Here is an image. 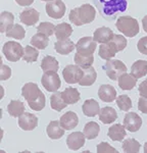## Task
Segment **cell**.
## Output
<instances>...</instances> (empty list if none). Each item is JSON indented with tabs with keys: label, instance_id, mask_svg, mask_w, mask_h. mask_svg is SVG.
Returning <instances> with one entry per match:
<instances>
[{
	"label": "cell",
	"instance_id": "1f68e13d",
	"mask_svg": "<svg viewBox=\"0 0 147 153\" xmlns=\"http://www.w3.org/2000/svg\"><path fill=\"white\" fill-rule=\"evenodd\" d=\"M48 43H49L48 36L44 35V34H41V33H37L36 35H34L31 38V44L37 49L44 50V49L48 46Z\"/></svg>",
	"mask_w": 147,
	"mask_h": 153
},
{
	"label": "cell",
	"instance_id": "9c48e42d",
	"mask_svg": "<svg viewBox=\"0 0 147 153\" xmlns=\"http://www.w3.org/2000/svg\"><path fill=\"white\" fill-rule=\"evenodd\" d=\"M97 42L92 37H84L81 38L76 44L77 52L81 53L83 55H93L94 51L96 50Z\"/></svg>",
	"mask_w": 147,
	"mask_h": 153
},
{
	"label": "cell",
	"instance_id": "8992f818",
	"mask_svg": "<svg viewBox=\"0 0 147 153\" xmlns=\"http://www.w3.org/2000/svg\"><path fill=\"white\" fill-rule=\"evenodd\" d=\"M42 86L48 92H56L60 88L61 82L56 71H46L41 79Z\"/></svg>",
	"mask_w": 147,
	"mask_h": 153
},
{
	"label": "cell",
	"instance_id": "816d5d0a",
	"mask_svg": "<svg viewBox=\"0 0 147 153\" xmlns=\"http://www.w3.org/2000/svg\"><path fill=\"white\" fill-rule=\"evenodd\" d=\"M41 1H46V2H49V1H52V0H41Z\"/></svg>",
	"mask_w": 147,
	"mask_h": 153
},
{
	"label": "cell",
	"instance_id": "4fadbf2b",
	"mask_svg": "<svg viewBox=\"0 0 147 153\" xmlns=\"http://www.w3.org/2000/svg\"><path fill=\"white\" fill-rule=\"evenodd\" d=\"M85 135L81 132H74L67 138V145L71 150L77 151L82 148L85 144Z\"/></svg>",
	"mask_w": 147,
	"mask_h": 153
},
{
	"label": "cell",
	"instance_id": "2e32d148",
	"mask_svg": "<svg viewBox=\"0 0 147 153\" xmlns=\"http://www.w3.org/2000/svg\"><path fill=\"white\" fill-rule=\"evenodd\" d=\"M59 122L63 129L65 131H70L77 127L78 124H79V118L74 111H68L60 117Z\"/></svg>",
	"mask_w": 147,
	"mask_h": 153
},
{
	"label": "cell",
	"instance_id": "f6af8a7d",
	"mask_svg": "<svg viewBox=\"0 0 147 153\" xmlns=\"http://www.w3.org/2000/svg\"><path fill=\"white\" fill-rule=\"evenodd\" d=\"M10 76H11V68L5 65H2L1 71H0V80L5 81L7 79L10 78Z\"/></svg>",
	"mask_w": 147,
	"mask_h": 153
},
{
	"label": "cell",
	"instance_id": "484cf974",
	"mask_svg": "<svg viewBox=\"0 0 147 153\" xmlns=\"http://www.w3.org/2000/svg\"><path fill=\"white\" fill-rule=\"evenodd\" d=\"M7 111L9 115L13 117H19L23 113H24V105L21 100H11L7 105Z\"/></svg>",
	"mask_w": 147,
	"mask_h": 153
},
{
	"label": "cell",
	"instance_id": "83f0119b",
	"mask_svg": "<svg viewBox=\"0 0 147 153\" xmlns=\"http://www.w3.org/2000/svg\"><path fill=\"white\" fill-rule=\"evenodd\" d=\"M14 16L11 12L3 11L0 14V32L6 33L7 30H9L13 26Z\"/></svg>",
	"mask_w": 147,
	"mask_h": 153
},
{
	"label": "cell",
	"instance_id": "d6986e66",
	"mask_svg": "<svg viewBox=\"0 0 147 153\" xmlns=\"http://www.w3.org/2000/svg\"><path fill=\"white\" fill-rule=\"evenodd\" d=\"M83 113L86 117H95V115L99 114L100 112V106L98 104V102L95 99H87L83 103L82 106Z\"/></svg>",
	"mask_w": 147,
	"mask_h": 153
},
{
	"label": "cell",
	"instance_id": "f907efd6",
	"mask_svg": "<svg viewBox=\"0 0 147 153\" xmlns=\"http://www.w3.org/2000/svg\"><path fill=\"white\" fill-rule=\"evenodd\" d=\"M144 152H146L147 153V142L144 144Z\"/></svg>",
	"mask_w": 147,
	"mask_h": 153
},
{
	"label": "cell",
	"instance_id": "f1b7e54d",
	"mask_svg": "<svg viewBox=\"0 0 147 153\" xmlns=\"http://www.w3.org/2000/svg\"><path fill=\"white\" fill-rule=\"evenodd\" d=\"M62 97L68 104H75L80 100L81 96L78 89L73 87H68L62 91Z\"/></svg>",
	"mask_w": 147,
	"mask_h": 153
},
{
	"label": "cell",
	"instance_id": "7dc6e473",
	"mask_svg": "<svg viewBox=\"0 0 147 153\" xmlns=\"http://www.w3.org/2000/svg\"><path fill=\"white\" fill-rule=\"evenodd\" d=\"M139 93L142 97L147 98V80H144L140 85H139Z\"/></svg>",
	"mask_w": 147,
	"mask_h": 153
},
{
	"label": "cell",
	"instance_id": "60d3db41",
	"mask_svg": "<svg viewBox=\"0 0 147 153\" xmlns=\"http://www.w3.org/2000/svg\"><path fill=\"white\" fill-rule=\"evenodd\" d=\"M55 27L52 23H46L43 22L37 27V32L41 34H44L46 36H51L52 34L55 33Z\"/></svg>",
	"mask_w": 147,
	"mask_h": 153
},
{
	"label": "cell",
	"instance_id": "bcb514c9",
	"mask_svg": "<svg viewBox=\"0 0 147 153\" xmlns=\"http://www.w3.org/2000/svg\"><path fill=\"white\" fill-rule=\"evenodd\" d=\"M138 108L139 110L144 113V114H147V98L146 97H141L139 98L138 101Z\"/></svg>",
	"mask_w": 147,
	"mask_h": 153
},
{
	"label": "cell",
	"instance_id": "e575fe53",
	"mask_svg": "<svg viewBox=\"0 0 147 153\" xmlns=\"http://www.w3.org/2000/svg\"><path fill=\"white\" fill-rule=\"evenodd\" d=\"M6 36L8 38H14L16 40H23L26 36V31L21 25L16 24V25H13L9 30L6 31Z\"/></svg>",
	"mask_w": 147,
	"mask_h": 153
},
{
	"label": "cell",
	"instance_id": "d6a6232c",
	"mask_svg": "<svg viewBox=\"0 0 147 153\" xmlns=\"http://www.w3.org/2000/svg\"><path fill=\"white\" fill-rule=\"evenodd\" d=\"M98 54L102 59L105 60H109L112 57H114L117 54V51L114 50V48L110 45V43H103L99 46V50H98Z\"/></svg>",
	"mask_w": 147,
	"mask_h": 153
},
{
	"label": "cell",
	"instance_id": "b9f144b4",
	"mask_svg": "<svg viewBox=\"0 0 147 153\" xmlns=\"http://www.w3.org/2000/svg\"><path fill=\"white\" fill-rule=\"evenodd\" d=\"M29 106H30L31 109L35 110V111H40L42 110L44 107H45V103H46V99H45V96L42 93L36 100L31 101V102H28Z\"/></svg>",
	"mask_w": 147,
	"mask_h": 153
},
{
	"label": "cell",
	"instance_id": "5b68a950",
	"mask_svg": "<svg viewBox=\"0 0 147 153\" xmlns=\"http://www.w3.org/2000/svg\"><path fill=\"white\" fill-rule=\"evenodd\" d=\"M24 50L23 46L19 43H16V41H8L2 47V52H3L4 56L8 61L11 62H16V61L19 60L23 58L24 56Z\"/></svg>",
	"mask_w": 147,
	"mask_h": 153
},
{
	"label": "cell",
	"instance_id": "8fae6325",
	"mask_svg": "<svg viewBox=\"0 0 147 153\" xmlns=\"http://www.w3.org/2000/svg\"><path fill=\"white\" fill-rule=\"evenodd\" d=\"M41 94H42V92L39 89L38 85L35 83H27L22 88V96L28 102L36 100Z\"/></svg>",
	"mask_w": 147,
	"mask_h": 153
},
{
	"label": "cell",
	"instance_id": "ffe728a7",
	"mask_svg": "<svg viewBox=\"0 0 147 153\" xmlns=\"http://www.w3.org/2000/svg\"><path fill=\"white\" fill-rule=\"evenodd\" d=\"M107 135H108V137L112 141L121 142L127 136L126 128H125V126H122L121 124H116L109 128L108 132H107Z\"/></svg>",
	"mask_w": 147,
	"mask_h": 153
},
{
	"label": "cell",
	"instance_id": "d4e9b609",
	"mask_svg": "<svg viewBox=\"0 0 147 153\" xmlns=\"http://www.w3.org/2000/svg\"><path fill=\"white\" fill-rule=\"evenodd\" d=\"M55 37L58 40H65L68 39L73 34V28L70 24L61 23L55 27Z\"/></svg>",
	"mask_w": 147,
	"mask_h": 153
},
{
	"label": "cell",
	"instance_id": "681fc988",
	"mask_svg": "<svg viewBox=\"0 0 147 153\" xmlns=\"http://www.w3.org/2000/svg\"><path fill=\"white\" fill-rule=\"evenodd\" d=\"M142 26H143V30L147 33V16H145L142 19Z\"/></svg>",
	"mask_w": 147,
	"mask_h": 153
},
{
	"label": "cell",
	"instance_id": "836d02e7",
	"mask_svg": "<svg viewBox=\"0 0 147 153\" xmlns=\"http://www.w3.org/2000/svg\"><path fill=\"white\" fill-rule=\"evenodd\" d=\"M100 132V127L97 123L95 122H89L85 125L84 127V135L87 139L93 140L97 137Z\"/></svg>",
	"mask_w": 147,
	"mask_h": 153
},
{
	"label": "cell",
	"instance_id": "7a4b0ae2",
	"mask_svg": "<svg viewBox=\"0 0 147 153\" xmlns=\"http://www.w3.org/2000/svg\"><path fill=\"white\" fill-rule=\"evenodd\" d=\"M96 6L104 18H112L127 8V0H94Z\"/></svg>",
	"mask_w": 147,
	"mask_h": 153
},
{
	"label": "cell",
	"instance_id": "cb8c5ba5",
	"mask_svg": "<svg viewBox=\"0 0 147 153\" xmlns=\"http://www.w3.org/2000/svg\"><path fill=\"white\" fill-rule=\"evenodd\" d=\"M117 118V113L116 111V109L112 107H109V106L103 107L99 112V120L105 125L111 124Z\"/></svg>",
	"mask_w": 147,
	"mask_h": 153
},
{
	"label": "cell",
	"instance_id": "8d00e7d4",
	"mask_svg": "<svg viewBox=\"0 0 147 153\" xmlns=\"http://www.w3.org/2000/svg\"><path fill=\"white\" fill-rule=\"evenodd\" d=\"M141 148V145L136 139L133 138H129V139L125 140L122 143V150L125 152H131V153H137L139 152Z\"/></svg>",
	"mask_w": 147,
	"mask_h": 153
},
{
	"label": "cell",
	"instance_id": "44dd1931",
	"mask_svg": "<svg viewBox=\"0 0 147 153\" xmlns=\"http://www.w3.org/2000/svg\"><path fill=\"white\" fill-rule=\"evenodd\" d=\"M117 84L122 90H132L136 86L137 79L132 74L125 73L117 79Z\"/></svg>",
	"mask_w": 147,
	"mask_h": 153
},
{
	"label": "cell",
	"instance_id": "e0dca14e",
	"mask_svg": "<svg viewBox=\"0 0 147 153\" xmlns=\"http://www.w3.org/2000/svg\"><path fill=\"white\" fill-rule=\"evenodd\" d=\"M46 133H47L48 137L52 140L60 139L63 135H65V129L61 127L60 122L58 120H52L49 123V125L46 128Z\"/></svg>",
	"mask_w": 147,
	"mask_h": 153
},
{
	"label": "cell",
	"instance_id": "7c38bea8",
	"mask_svg": "<svg viewBox=\"0 0 147 153\" xmlns=\"http://www.w3.org/2000/svg\"><path fill=\"white\" fill-rule=\"evenodd\" d=\"M19 126L24 131H33L38 126V118L33 113L24 112L19 117Z\"/></svg>",
	"mask_w": 147,
	"mask_h": 153
},
{
	"label": "cell",
	"instance_id": "ee69618b",
	"mask_svg": "<svg viewBox=\"0 0 147 153\" xmlns=\"http://www.w3.org/2000/svg\"><path fill=\"white\" fill-rule=\"evenodd\" d=\"M137 48L139 52L144 55H147V37H142L137 43Z\"/></svg>",
	"mask_w": 147,
	"mask_h": 153
},
{
	"label": "cell",
	"instance_id": "74e56055",
	"mask_svg": "<svg viewBox=\"0 0 147 153\" xmlns=\"http://www.w3.org/2000/svg\"><path fill=\"white\" fill-rule=\"evenodd\" d=\"M110 45L114 48V50L117 52L122 51L127 46V39L122 35H114V38L109 41Z\"/></svg>",
	"mask_w": 147,
	"mask_h": 153
},
{
	"label": "cell",
	"instance_id": "3957f363",
	"mask_svg": "<svg viewBox=\"0 0 147 153\" xmlns=\"http://www.w3.org/2000/svg\"><path fill=\"white\" fill-rule=\"evenodd\" d=\"M116 26L117 29L122 33V35L129 37V38H133L140 31L138 21L129 16H120L116 23Z\"/></svg>",
	"mask_w": 147,
	"mask_h": 153
},
{
	"label": "cell",
	"instance_id": "d590c367",
	"mask_svg": "<svg viewBox=\"0 0 147 153\" xmlns=\"http://www.w3.org/2000/svg\"><path fill=\"white\" fill-rule=\"evenodd\" d=\"M74 59H75L76 65L81 66L82 68L92 66V63H93V61H94L93 55H83V54L78 53V52L75 54V58Z\"/></svg>",
	"mask_w": 147,
	"mask_h": 153
},
{
	"label": "cell",
	"instance_id": "ab89813d",
	"mask_svg": "<svg viewBox=\"0 0 147 153\" xmlns=\"http://www.w3.org/2000/svg\"><path fill=\"white\" fill-rule=\"evenodd\" d=\"M117 105L122 111H129L133 106L131 98L128 95H120L117 98Z\"/></svg>",
	"mask_w": 147,
	"mask_h": 153
},
{
	"label": "cell",
	"instance_id": "4dcf8cb0",
	"mask_svg": "<svg viewBox=\"0 0 147 153\" xmlns=\"http://www.w3.org/2000/svg\"><path fill=\"white\" fill-rule=\"evenodd\" d=\"M41 68L43 70L44 73H46V71H57L58 68H59V63H58L55 57L47 55L42 59Z\"/></svg>",
	"mask_w": 147,
	"mask_h": 153
},
{
	"label": "cell",
	"instance_id": "ba28073f",
	"mask_svg": "<svg viewBox=\"0 0 147 153\" xmlns=\"http://www.w3.org/2000/svg\"><path fill=\"white\" fill-rule=\"evenodd\" d=\"M45 9L48 16L55 19H59L65 16L67 6L61 0H52V1L46 3Z\"/></svg>",
	"mask_w": 147,
	"mask_h": 153
},
{
	"label": "cell",
	"instance_id": "7402d4cb",
	"mask_svg": "<svg viewBox=\"0 0 147 153\" xmlns=\"http://www.w3.org/2000/svg\"><path fill=\"white\" fill-rule=\"evenodd\" d=\"M76 48V45L74 44L73 41H71L70 39H65V40H58L54 43V49L56 52L61 54V55H68L74 49Z\"/></svg>",
	"mask_w": 147,
	"mask_h": 153
},
{
	"label": "cell",
	"instance_id": "4316f807",
	"mask_svg": "<svg viewBox=\"0 0 147 153\" xmlns=\"http://www.w3.org/2000/svg\"><path fill=\"white\" fill-rule=\"evenodd\" d=\"M131 74L136 79L145 76L147 75V61L142 60V59L135 61L131 68Z\"/></svg>",
	"mask_w": 147,
	"mask_h": 153
},
{
	"label": "cell",
	"instance_id": "c3c4849f",
	"mask_svg": "<svg viewBox=\"0 0 147 153\" xmlns=\"http://www.w3.org/2000/svg\"><path fill=\"white\" fill-rule=\"evenodd\" d=\"M35 0H16V2L19 6H29L31 5Z\"/></svg>",
	"mask_w": 147,
	"mask_h": 153
},
{
	"label": "cell",
	"instance_id": "5bb4252c",
	"mask_svg": "<svg viewBox=\"0 0 147 153\" xmlns=\"http://www.w3.org/2000/svg\"><path fill=\"white\" fill-rule=\"evenodd\" d=\"M39 18H40V14L34 8L24 9L19 14V19H21L22 23L29 27L34 26L37 22H39Z\"/></svg>",
	"mask_w": 147,
	"mask_h": 153
},
{
	"label": "cell",
	"instance_id": "603a6c76",
	"mask_svg": "<svg viewBox=\"0 0 147 153\" xmlns=\"http://www.w3.org/2000/svg\"><path fill=\"white\" fill-rule=\"evenodd\" d=\"M97 78L96 71L94 70V68L89 66V68H83V76L79 82V85L81 86H91L95 83Z\"/></svg>",
	"mask_w": 147,
	"mask_h": 153
},
{
	"label": "cell",
	"instance_id": "f35d334b",
	"mask_svg": "<svg viewBox=\"0 0 147 153\" xmlns=\"http://www.w3.org/2000/svg\"><path fill=\"white\" fill-rule=\"evenodd\" d=\"M39 56V51L37 50L36 47L32 46H26L24 50V56L23 59L27 62H34L38 59Z\"/></svg>",
	"mask_w": 147,
	"mask_h": 153
},
{
	"label": "cell",
	"instance_id": "9a60e30c",
	"mask_svg": "<svg viewBox=\"0 0 147 153\" xmlns=\"http://www.w3.org/2000/svg\"><path fill=\"white\" fill-rule=\"evenodd\" d=\"M98 96L103 102H112L117 98V91L111 85H101L98 90Z\"/></svg>",
	"mask_w": 147,
	"mask_h": 153
},
{
	"label": "cell",
	"instance_id": "6da1fadb",
	"mask_svg": "<svg viewBox=\"0 0 147 153\" xmlns=\"http://www.w3.org/2000/svg\"><path fill=\"white\" fill-rule=\"evenodd\" d=\"M95 16H96V10L94 7L88 3L72 9L68 14L70 21L78 27L86 24H91L95 19Z\"/></svg>",
	"mask_w": 147,
	"mask_h": 153
},
{
	"label": "cell",
	"instance_id": "ac0fdd59",
	"mask_svg": "<svg viewBox=\"0 0 147 153\" xmlns=\"http://www.w3.org/2000/svg\"><path fill=\"white\" fill-rule=\"evenodd\" d=\"M114 34L109 28L106 27H101V28L97 29L93 34V38L97 43H108V42L114 38Z\"/></svg>",
	"mask_w": 147,
	"mask_h": 153
},
{
	"label": "cell",
	"instance_id": "52a82bcc",
	"mask_svg": "<svg viewBox=\"0 0 147 153\" xmlns=\"http://www.w3.org/2000/svg\"><path fill=\"white\" fill-rule=\"evenodd\" d=\"M62 76L68 84H77L83 76V68L78 65H68L63 68Z\"/></svg>",
	"mask_w": 147,
	"mask_h": 153
},
{
	"label": "cell",
	"instance_id": "30bf717a",
	"mask_svg": "<svg viewBox=\"0 0 147 153\" xmlns=\"http://www.w3.org/2000/svg\"><path fill=\"white\" fill-rule=\"evenodd\" d=\"M124 126L129 132H137L142 126V118L136 112H128L125 115Z\"/></svg>",
	"mask_w": 147,
	"mask_h": 153
},
{
	"label": "cell",
	"instance_id": "277c9868",
	"mask_svg": "<svg viewBox=\"0 0 147 153\" xmlns=\"http://www.w3.org/2000/svg\"><path fill=\"white\" fill-rule=\"evenodd\" d=\"M103 71L110 80L117 81L122 74H125L127 71V66L121 60L109 59L103 65Z\"/></svg>",
	"mask_w": 147,
	"mask_h": 153
},
{
	"label": "cell",
	"instance_id": "f546056e",
	"mask_svg": "<svg viewBox=\"0 0 147 153\" xmlns=\"http://www.w3.org/2000/svg\"><path fill=\"white\" fill-rule=\"evenodd\" d=\"M50 106L53 110H56V111H61V110L65 109V108L67 107L68 103L65 102V99H63L62 93L57 92V93H54L53 95H51Z\"/></svg>",
	"mask_w": 147,
	"mask_h": 153
},
{
	"label": "cell",
	"instance_id": "7bdbcfd3",
	"mask_svg": "<svg viewBox=\"0 0 147 153\" xmlns=\"http://www.w3.org/2000/svg\"><path fill=\"white\" fill-rule=\"evenodd\" d=\"M97 152H99V153H104V152L116 153L117 151V149H114V147L110 146L107 142H101V143H99L97 146Z\"/></svg>",
	"mask_w": 147,
	"mask_h": 153
}]
</instances>
